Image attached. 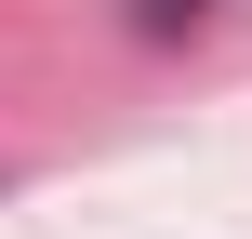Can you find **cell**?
<instances>
[{
	"label": "cell",
	"mask_w": 252,
	"mask_h": 239,
	"mask_svg": "<svg viewBox=\"0 0 252 239\" xmlns=\"http://www.w3.org/2000/svg\"><path fill=\"white\" fill-rule=\"evenodd\" d=\"M199 13H213V0H133V27H146V40H173V27H199Z\"/></svg>",
	"instance_id": "6da1fadb"
}]
</instances>
